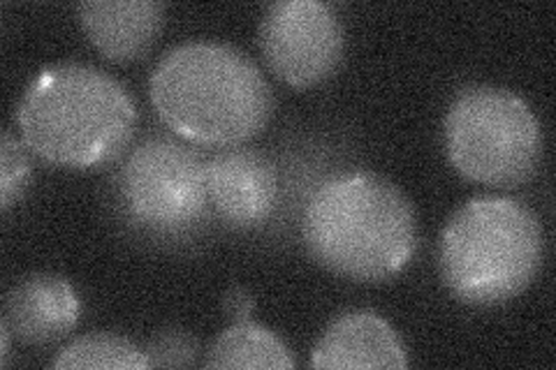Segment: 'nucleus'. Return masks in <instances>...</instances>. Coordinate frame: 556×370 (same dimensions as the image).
I'll return each mask as SVG.
<instances>
[{
	"mask_svg": "<svg viewBox=\"0 0 556 370\" xmlns=\"http://www.w3.org/2000/svg\"><path fill=\"white\" fill-rule=\"evenodd\" d=\"M206 192L214 214L235 229L269 220L278 204V176L265 155L228 149L206 161Z\"/></svg>",
	"mask_w": 556,
	"mask_h": 370,
	"instance_id": "nucleus-8",
	"label": "nucleus"
},
{
	"mask_svg": "<svg viewBox=\"0 0 556 370\" xmlns=\"http://www.w3.org/2000/svg\"><path fill=\"white\" fill-rule=\"evenodd\" d=\"M59 370H144L151 361L142 347H137L116 333H89L75 339L51 361Z\"/></svg>",
	"mask_w": 556,
	"mask_h": 370,
	"instance_id": "nucleus-13",
	"label": "nucleus"
},
{
	"mask_svg": "<svg viewBox=\"0 0 556 370\" xmlns=\"http://www.w3.org/2000/svg\"><path fill=\"white\" fill-rule=\"evenodd\" d=\"M10 336H12L10 329L0 322V339H3V347H0V363L3 366L8 363V357H10Z\"/></svg>",
	"mask_w": 556,
	"mask_h": 370,
	"instance_id": "nucleus-17",
	"label": "nucleus"
},
{
	"mask_svg": "<svg viewBox=\"0 0 556 370\" xmlns=\"http://www.w3.org/2000/svg\"><path fill=\"white\" fill-rule=\"evenodd\" d=\"M302 234L320 267L355 283L399 276L417 251L410 200L371 171H345L320 183L306 204Z\"/></svg>",
	"mask_w": 556,
	"mask_h": 370,
	"instance_id": "nucleus-2",
	"label": "nucleus"
},
{
	"mask_svg": "<svg viewBox=\"0 0 556 370\" xmlns=\"http://www.w3.org/2000/svg\"><path fill=\"white\" fill-rule=\"evenodd\" d=\"M77 14L93 47L116 63L142 59L165 22V8L153 0H86Z\"/></svg>",
	"mask_w": 556,
	"mask_h": 370,
	"instance_id": "nucleus-11",
	"label": "nucleus"
},
{
	"mask_svg": "<svg viewBox=\"0 0 556 370\" xmlns=\"http://www.w3.org/2000/svg\"><path fill=\"white\" fill-rule=\"evenodd\" d=\"M541 218L510 197H473L455 210L439 243V271L468 306H498L525 292L543 267Z\"/></svg>",
	"mask_w": 556,
	"mask_h": 370,
	"instance_id": "nucleus-4",
	"label": "nucleus"
},
{
	"mask_svg": "<svg viewBox=\"0 0 556 370\" xmlns=\"http://www.w3.org/2000/svg\"><path fill=\"white\" fill-rule=\"evenodd\" d=\"M24 144L42 161L96 169L126 151L137 126L130 93L86 63H54L28 84L16 110Z\"/></svg>",
	"mask_w": 556,
	"mask_h": 370,
	"instance_id": "nucleus-3",
	"label": "nucleus"
},
{
	"mask_svg": "<svg viewBox=\"0 0 556 370\" xmlns=\"http://www.w3.org/2000/svg\"><path fill=\"white\" fill-rule=\"evenodd\" d=\"M79 315V296L65 278L33 273L8 292L3 324L26 345H49L65 339L77 327Z\"/></svg>",
	"mask_w": 556,
	"mask_h": 370,
	"instance_id": "nucleus-9",
	"label": "nucleus"
},
{
	"mask_svg": "<svg viewBox=\"0 0 556 370\" xmlns=\"http://www.w3.org/2000/svg\"><path fill=\"white\" fill-rule=\"evenodd\" d=\"M225 308L230 310V315L235 317L237 322H243L253 310V298L241 288H237V290L228 292V296H225Z\"/></svg>",
	"mask_w": 556,
	"mask_h": 370,
	"instance_id": "nucleus-16",
	"label": "nucleus"
},
{
	"mask_svg": "<svg viewBox=\"0 0 556 370\" xmlns=\"http://www.w3.org/2000/svg\"><path fill=\"white\" fill-rule=\"evenodd\" d=\"M151 102L169 130L200 146H237L267 128L274 95L241 49L193 40L172 47L153 67Z\"/></svg>",
	"mask_w": 556,
	"mask_h": 370,
	"instance_id": "nucleus-1",
	"label": "nucleus"
},
{
	"mask_svg": "<svg viewBox=\"0 0 556 370\" xmlns=\"http://www.w3.org/2000/svg\"><path fill=\"white\" fill-rule=\"evenodd\" d=\"M151 368H190L198 363L200 345L193 333L184 329H165L144 347Z\"/></svg>",
	"mask_w": 556,
	"mask_h": 370,
	"instance_id": "nucleus-15",
	"label": "nucleus"
},
{
	"mask_svg": "<svg viewBox=\"0 0 556 370\" xmlns=\"http://www.w3.org/2000/svg\"><path fill=\"white\" fill-rule=\"evenodd\" d=\"M116 200L142 232L184 237L206 218V163L177 139L151 137L135 146L116 174Z\"/></svg>",
	"mask_w": 556,
	"mask_h": 370,
	"instance_id": "nucleus-6",
	"label": "nucleus"
},
{
	"mask_svg": "<svg viewBox=\"0 0 556 370\" xmlns=\"http://www.w3.org/2000/svg\"><path fill=\"white\" fill-rule=\"evenodd\" d=\"M445 149L464 179L519 188L543 161V128L529 104L501 86H466L445 116Z\"/></svg>",
	"mask_w": 556,
	"mask_h": 370,
	"instance_id": "nucleus-5",
	"label": "nucleus"
},
{
	"mask_svg": "<svg viewBox=\"0 0 556 370\" xmlns=\"http://www.w3.org/2000/svg\"><path fill=\"white\" fill-rule=\"evenodd\" d=\"M260 47L278 79L294 88H311L337 73L345 35L339 14L327 3L281 0L263 16Z\"/></svg>",
	"mask_w": 556,
	"mask_h": 370,
	"instance_id": "nucleus-7",
	"label": "nucleus"
},
{
	"mask_svg": "<svg viewBox=\"0 0 556 370\" xmlns=\"http://www.w3.org/2000/svg\"><path fill=\"white\" fill-rule=\"evenodd\" d=\"M206 368H294L290 347L267 327L249 320L235 322L212 343L204 359Z\"/></svg>",
	"mask_w": 556,
	"mask_h": 370,
	"instance_id": "nucleus-12",
	"label": "nucleus"
},
{
	"mask_svg": "<svg viewBox=\"0 0 556 370\" xmlns=\"http://www.w3.org/2000/svg\"><path fill=\"white\" fill-rule=\"evenodd\" d=\"M313 368L362 370L406 368L408 355L399 333L371 310L339 315L311 352Z\"/></svg>",
	"mask_w": 556,
	"mask_h": 370,
	"instance_id": "nucleus-10",
	"label": "nucleus"
},
{
	"mask_svg": "<svg viewBox=\"0 0 556 370\" xmlns=\"http://www.w3.org/2000/svg\"><path fill=\"white\" fill-rule=\"evenodd\" d=\"M30 161L24 144L10 130L3 132L0 144V206L10 210L28 188Z\"/></svg>",
	"mask_w": 556,
	"mask_h": 370,
	"instance_id": "nucleus-14",
	"label": "nucleus"
}]
</instances>
